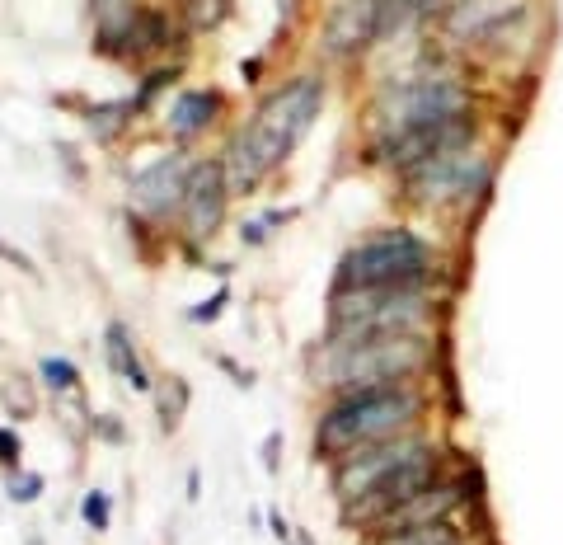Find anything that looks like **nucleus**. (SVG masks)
I'll use <instances>...</instances> for the list:
<instances>
[{"instance_id": "20e7f679", "label": "nucleus", "mask_w": 563, "mask_h": 545, "mask_svg": "<svg viewBox=\"0 0 563 545\" xmlns=\"http://www.w3.org/2000/svg\"><path fill=\"white\" fill-rule=\"evenodd\" d=\"M427 362H432L427 334H381V339H357V343H324L320 381L343 395V390L413 381Z\"/></svg>"}, {"instance_id": "6ab92c4d", "label": "nucleus", "mask_w": 563, "mask_h": 545, "mask_svg": "<svg viewBox=\"0 0 563 545\" xmlns=\"http://www.w3.org/2000/svg\"><path fill=\"white\" fill-rule=\"evenodd\" d=\"M80 513H85V522H90L94 531H104L108 527V494H85V503H80Z\"/></svg>"}, {"instance_id": "7ed1b4c3", "label": "nucleus", "mask_w": 563, "mask_h": 545, "mask_svg": "<svg viewBox=\"0 0 563 545\" xmlns=\"http://www.w3.org/2000/svg\"><path fill=\"white\" fill-rule=\"evenodd\" d=\"M432 306V287H338L329 301V343L423 334Z\"/></svg>"}, {"instance_id": "9b49d317", "label": "nucleus", "mask_w": 563, "mask_h": 545, "mask_svg": "<svg viewBox=\"0 0 563 545\" xmlns=\"http://www.w3.org/2000/svg\"><path fill=\"white\" fill-rule=\"evenodd\" d=\"M531 0H451L442 15V29L460 47H484L507 19H517Z\"/></svg>"}, {"instance_id": "aec40b11", "label": "nucleus", "mask_w": 563, "mask_h": 545, "mask_svg": "<svg viewBox=\"0 0 563 545\" xmlns=\"http://www.w3.org/2000/svg\"><path fill=\"white\" fill-rule=\"evenodd\" d=\"M226 301H230V292H226V287H221V292H216L212 301H202V306H193V311H188V320H198V325H202V320H216Z\"/></svg>"}, {"instance_id": "b1692460", "label": "nucleus", "mask_w": 563, "mask_h": 545, "mask_svg": "<svg viewBox=\"0 0 563 545\" xmlns=\"http://www.w3.org/2000/svg\"><path fill=\"white\" fill-rule=\"evenodd\" d=\"M268 522H273V536H277V541H282V545H291V541H296V531L287 527V517H282V513H268Z\"/></svg>"}, {"instance_id": "a211bd4d", "label": "nucleus", "mask_w": 563, "mask_h": 545, "mask_svg": "<svg viewBox=\"0 0 563 545\" xmlns=\"http://www.w3.org/2000/svg\"><path fill=\"white\" fill-rule=\"evenodd\" d=\"M43 381L47 386H57V390H71V386H80V372L61 358H43Z\"/></svg>"}, {"instance_id": "ddd939ff", "label": "nucleus", "mask_w": 563, "mask_h": 545, "mask_svg": "<svg viewBox=\"0 0 563 545\" xmlns=\"http://www.w3.org/2000/svg\"><path fill=\"white\" fill-rule=\"evenodd\" d=\"M226 217V170L221 165H198L193 179H188V193H183V226L193 240L212 235Z\"/></svg>"}, {"instance_id": "412c9836", "label": "nucleus", "mask_w": 563, "mask_h": 545, "mask_svg": "<svg viewBox=\"0 0 563 545\" xmlns=\"http://www.w3.org/2000/svg\"><path fill=\"white\" fill-rule=\"evenodd\" d=\"M193 10H198L193 24H216L221 19V0H193Z\"/></svg>"}, {"instance_id": "4468645a", "label": "nucleus", "mask_w": 563, "mask_h": 545, "mask_svg": "<svg viewBox=\"0 0 563 545\" xmlns=\"http://www.w3.org/2000/svg\"><path fill=\"white\" fill-rule=\"evenodd\" d=\"M188 179H193V170H188V160H183V156L155 160L151 170H141L137 179H132V207L151 212V217L169 212V207H183Z\"/></svg>"}, {"instance_id": "423d86ee", "label": "nucleus", "mask_w": 563, "mask_h": 545, "mask_svg": "<svg viewBox=\"0 0 563 545\" xmlns=\"http://www.w3.org/2000/svg\"><path fill=\"white\" fill-rule=\"evenodd\" d=\"M498 179V160L479 151V146H465V151H451V156H437L418 165V170L399 174V184L413 203L423 207H470L484 203L488 188Z\"/></svg>"}, {"instance_id": "1a4fd4ad", "label": "nucleus", "mask_w": 563, "mask_h": 545, "mask_svg": "<svg viewBox=\"0 0 563 545\" xmlns=\"http://www.w3.org/2000/svg\"><path fill=\"white\" fill-rule=\"evenodd\" d=\"M437 480H446V461H442V452L432 447V452L413 456V461H404L399 470H390L385 480H376V484H371V489L362 494V499L343 503V522H348V527L371 531L385 513L404 508V503L418 499V494H423V489H432Z\"/></svg>"}, {"instance_id": "0eeeda50", "label": "nucleus", "mask_w": 563, "mask_h": 545, "mask_svg": "<svg viewBox=\"0 0 563 545\" xmlns=\"http://www.w3.org/2000/svg\"><path fill=\"white\" fill-rule=\"evenodd\" d=\"M456 113H474V90L456 76H418V80H395L390 90L376 99V137L385 132H404V127L432 123V118H456Z\"/></svg>"}, {"instance_id": "2eb2a0df", "label": "nucleus", "mask_w": 563, "mask_h": 545, "mask_svg": "<svg viewBox=\"0 0 563 545\" xmlns=\"http://www.w3.org/2000/svg\"><path fill=\"white\" fill-rule=\"evenodd\" d=\"M371 545H465V531H460L456 517H446V522H432V527H413V531H395V536H376Z\"/></svg>"}, {"instance_id": "393cba45", "label": "nucleus", "mask_w": 563, "mask_h": 545, "mask_svg": "<svg viewBox=\"0 0 563 545\" xmlns=\"http://www.w3.org/2000/svg\"><path fill=\"white\" fill-rule=\"evenodd\" d=\"M465 545H470V541H465Z\"/></svg>"}, {"instance_id": "6e6552de", "label": "nucleus", "mask_w": 563, "mask_h": 545, "mask_svg": "<svg viewBox=\"0 0 563 545\" xmlns=\"http://www.w3.org/2000/svg\"><path fill=\"white\" fill-rule=\"evenodd\" d=\"M465 146H479V118H474V113L432 118V123L404 127V132H385V137L371 141V160L385 165V170H395V174H409V170H418V165H427V160L465 151Z\"/></svg>"}, {"instance_id": "9d476101", "label": "nucleus", "mask_w": 563, "mask_h": 545, "mask_svg": "<svg viewBox=\"0 0 563 545\" xmlns=\"http://www.w3.org/2000/svg\"><path fill=\"white\" fill-rule=\"evenodd\" d=\"M432 447H437V442H432L423 428H413V433L385 437V442H371V447H357V452L338 456V461H334V494L343 503L362 499L376 480H385L390 470H399L404 461H413V456L432 452Z\"/></svg>"}, {"instance_id": "f257e3e1", "label": "nucleus", "mask_w": 563, "mask_h": 545, "mask_svg": "<svg viewBox=\"0 0 563 545\" xmlns=\"http://www.w3.org/2000/svg\"><path fill=\"white\" fill-rule=\"evenodd\" d=\"M320 104H324V80L320 76H301V80H291L282 94H273V99L259 109V118L230 141L226 160H221L226 188L244 193V188L259 184L268 170H277V165L296 151V141L310 132V123L320 118Z\"/></svg>"}, {"instance_id": "f8f14e48", "label": "nucleus", "mask_w": 563, "mask_h": 545, "mask_svg": "<svg viewBox=\"0 0 563 545\" xmlns=\"http://www.w3.org/2000/svg\"><path fill=\"white\" fill-rule=\"evenodd\" d=\"M381 38V0H343L329 24H324V47L334 57H352Z\"/></svg>"}, {"instance_id": "39448f33", "label": "nucleus", "mask_w": 563, "mask_h": 545, "mask_svg": "<svg viewBox=\"0 0 563 545\" xmlns=\"http://www.w3.org/2000/svg\"><path fill=\"white\" fill-rule=\"evenodd\" d=\"M338 287H432V245L404 226L371 235L343 254Z\"/></svg>"}, {"instance_id": "f3484780", "label": "nucleus", "mask_w": 563, "mask_h": 545, "mask_svg": "<svg viewBox=\"0 0 563 545\" xmlns=\"http://www.w3.org/2000/svg\"><path fill=\"white\" fill-rule=\"evenodd\" d=\"M108 358H113V367H118L127 381H132V390H151V376H146V367H141L137 348L127 343V329L122 325H108Z\"/></svg>"}, {"instance_id": "dca6fc26", "label": "nucleus", "mask_w": 563, "mask_h": 545, "mask_svg": "<svg viewBox=\"0 0 563 545\" xmlns=\"http://www.w3.org/2000/svg\"><path fill=\"white\" fill-rule=\"evenodd\" d=\"M212 113H216V94H183L174 104V113H169V127L179 137H193V132H202L212 123Z\"/></svg>"}, {"instance_id": "5701e85b", "label": "nucleus", "mask_w": 563, "mask_h": 545, "mask_svg": "<svg viewBox=\"0 0 563 545\" xmlns=\"http://www.w3.org/2000/svg\"><path fill=\"white\" fill-rule=\"evenodd\" d=\"M0 461H10V466L19 461V437L15 433H0Z\"/></svg>"}, {"instance_id": "f03ea898", "label": "nucleus", "mask_w": 563, "mask_h": 545, "mask_svg": "<svg viewBox=\"0 0 563 545\" xmlns=\"http://www.w3.org/2000/svg\"><path fill=\"white\" fill-rule=\"evenodd\" d=\"M423 390L413 381H390V386H366V390H343L334 405L324 409L320 428H315V447L329 461L385 442V437L413 433L423 419Z\"/></svg>"}, {"instance_id": "4be33fe9", "label": "nucleus", "mask_w": 563, "mask_h": 545, "mask_svg": "<svg viewBox=\"0 0 563 545\" xmlns=\"http://www.w3.org/2000/svg\"><path fill=\"white\" fill-rule=\"evenodd\" d=\"M38 489H43V480H38V475H29V480L24 484H10V499H19V503H29L33 494H38Z\"/></svg>"}]
</instances>
